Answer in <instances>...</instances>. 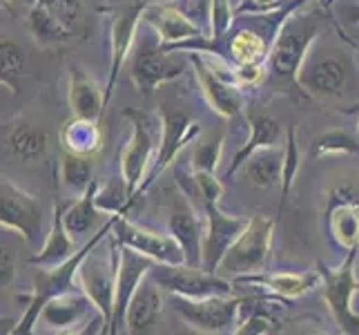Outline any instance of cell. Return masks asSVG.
<instances>
[{"instance_id": "6da1fadb", "label": "cell", "mask_w": 359, "mask_h": 335, "mask_svg": "<svg viewBox=\"0 0 359 335\" xmlns=\"http://www.w3.org/2000/svg\"><path fill=\"white\" fill-rule=\"evenodd\" d=\"M114 219L116 215L109 217L101 228H98L92 237L85 242L76 253L72 257H67L63 264L58 266H36V272H34V291L32 295L22 297L25 302H27V308H25V315L16 322V329L11 335H32L34 333V327L36 322H39V315H41V308L52 300L56 295H63L67 291H74L76 287V272H79V266L83 264V259L88 257L94 248L103 242L105 235L112 232V226H114Z\"/></svg>"}, {"instance_id": "7a4b0ae2", "label": "cell", "mask_w": 359, "mask_h": 335, "mask_svg": "<svg viewBox=\"0 0 359 335\" xmlns=\"http://www.w3.org/2000/svg\"><path fill=\"white\" fill-rule=\"evenodd\" d=\"M324 9L321 11H290L283 20L275 43L268 49L270 54V72L279 83L294 85L297 74H299L304 60L311 52V45L317 41V36L324 32Z\"/></svg>"}, {"instance_id": "3957f363", "label": "cell", "mask_w": 359, "mask_h": 335, "mask_svg": "<svg viewBox=\"0 0 359 335\" xmlns=\"http://www.w3.org/2000/svg\"><path fill=\"white\" fill-rule=\"evenodd\" d=\"M123 117L132 123V136L121 152V179L126 181V197L130 208L132 202L139 197L141 183L145 181L147 172H150L154 141H156L154 130L161 126V119L145 110H134V107H128L123 112Z\"/></svg>"}, {"instance_id": "277c9868", "label": "cell", "mask_w": 359, "mask_h": 335, "mask_svg": "<svg viewBox=\"0 0 359 335\" xmlns=\"http://www.w3.org/2000/svg\"><path fill=\"white\" fill-rule=\"evenodd\" d=\"M272 230H275V221L266 215H255L252 219H248L245 228L226 251L217 270H224L232 277L268 270L266 266L270 257Z\"/></svg>"}, {"instance_id": "5b68a950", "label": "cell", "mask_w": 359, "mask_h": 335, "mask_svg": "<svg viewBox=\"0 0 359 335\" xmlns=\"http://www.w3.org/2000/svg\"><path fill=\"white\" fill-rule=\"evenodd\" d=\"M98 248V246H96ZM94 251L83 259L76 272V284L90 297L96 311L103 317V335L112 322L114 313V295H116V268H118V244H112V253L98 255Z\"/></svg>"}, {"instance_id": "8992f818", "label": "cell", "mask_w": 359, "mask_h": 335, "mask_svg": "<svg viewBox=\"0 0 359 335\" xmlns=\"http://www.w3.org/2000/svg\"><path fill=\"white\" fill-rule=\"evenodd\" d=\"M150 277L161 291H168L170 295L190 297V300H201V297L212 295H232V282L219 277L217 272H208L203 268L179 264H152L147 270Z\"/></svg>"}, {"instance_id": "52a82bcc", "label": "cell", "mask_w": 359, "mask_h": 335, "mask_svg": "<svg viewBox=\"0 0 359 335\" xmlns=\"http://www.w3.org/2000/svg\"><path fill=\"white\" fill-rule=\"evenodd\" d=\"M359 248H351L348 257L337 268H326L324 264L317 266V272L324 282V300L335 315L337 324L351 335H359V315L353 311V295L359 293V282L355 277V257Z\"/></svg>"}, {"instance_id": "ba28073f", "label": "cell", "mask_w": 359, "mask_h": 335, "mask_svg": "<svg viewBox=\"0 0 359 335\" xmlns=\"http://www.w3.org/2000/svg\"><path fill=\"white\" fill-rule=\"evenodd\" d=\"M161 130H163V136H161V147L156 152V159L152 161V168L147 172L145 181L141 183V192H145L150 185L158 179V175H163L168 170V166L179 157V152L185 145L192 143L196 136L201 134V126L194 121V117L190 112H185L183 107H175L165 103L161 107Z\"/></svg>"}, {"instance_id": "9c48e42d", "label": "cell", "mask_w": 359, "mask_h": 335, "mask_svg": "<svg viewBox=\"0 0 359 335\" xmlns=\"http://www.w3.org/2000/svg\"><path fill=\"white\" fill-rule=\"evenodd\" d=\"M109 235H112L118 246H126L130 251L152 259L156 264H168V266L185 264L183 248L170 232H156L150 228L136 226L134 221L126 219L123 215H116Z\"/></svg>"}, {"instance_id": "30bf717a", "label": "cell", "mask_w": 359, "mask_h": 335, "mask_svg": "<svg viewBox=\"0 0 359 335\" xmlns=\"http://www.w3.org/2000/svg\"><path fill=\"white\" fill-rule=\"evenodd\" d=\"M179 54L163 45H143L130 65V77L139 94H152L158 85L181 79L188 67V56Z\"/></svg>"}, {"instance_id": "8fae6325", "label": "cell", "mask_w": 359, "mask_h": 335, "mask_svg": "<svg viewBox=\"0 0 359 335\" xmlns=\"http://www.w3.org/2000/svg\"><path fill=\"white\" fill-rule=\"evenodd\" d=\"M0 228L14 230L29 244L43 230L41 202L5 175H0Z\"/></svg>"}, {"instance_id": "7c38bea8", "label": "cell", "mask_w": 359, "mask_h": 335, "mask_svg": "<svg viewBox=\"0 0 359 335\" xmlns=\"http://www.w3.org/2000/svg\"><path fill=\"white\" fill-rule=\"evenodd\" d=\"M172 304L185 324L203 333H219L230 329L237 322V313L241 308V300L232 295H212L201 297V300L172 295Z\"/></svg>"}, {"instance_id": "4fadbf2b", "label": "cell", "mask_w": 359, "mask_h": 335, "mask_svg": "<svg viewBox=\"0 0 359 335\" xmlns=\"http://www.w3.org/2000/svg\"><path fill=\"white\" fill-rule=\"evenodd\" d=\"M248 219L226 215L219 210V204H205V226L201 237V268L208 272H217L221 259L232 242L245 228Z\"/></svg>"}, {"instance_id": "5bb4252c", "label": "cell", "mask_w": 359, "mask_h": 335, "mask_svg": "<svg viewBox=\"0 0 359 335\" xmlns=\"http://www.w3.org/2000/svg\"><path fill=\"white\" fill-rule=\"evenodd\" d=\"M143 3H134L128 5L126 9H121L118 14L112 18V25H109V58H112V65H109V77H107V85L103 90L105 96V110L109 105L114 96V88L118 81V74L126 65V60L132 52L134 45V36L136 29H139V22L143 20Z\"/></svg>"}, {"instance_id": "9a60e30c", "label": "cell", "mask_w": 359, "mask_h": 335, "mask_svg": "<svg viewBox=\"0 0 359 335\" xmlns=\"http://www.w3.org/2000/svg\"><path fill=\"white\" fill-rule=\"evenodd\" d=\"M168 232L179 242L185 255V264L201 268V237L203 223L196 217V210L190 204L188 195L177 192L168 206Z\"/></svg>"}, {"instance_id": "2e32d148", "label": "cell", "mask_w": 359, "mask_h": 335, "mask_svg": "<svg viewBox=\"0 0 359 335\" xmlns=\"http://www.w3.org/2000/svg\"><path fill=\"white\" fill-rule=\"evenodd\" d=\"M188 60L194 67L196 81H199V88H201V92L205 96L208 105L224 119L237 117L239 112L243 110V94L239 90V85L219 79L217 74L205 65V60L201 56L188 54Z\"/></svg>"}, {"instance_id": "e0dca14e", "label": "cell", "mask_w": 359, "mask_h": 335, "mask_svg": "<svg viewBox=\"0 0 359 335\" xmlns=\"http://www.w3.org/2000/svg\"><path fill=\"white\" fill-rule=\"evenodd\" d=\"M297 83L313 96H339L348 83V67L341 58H308L297 74Z\"/></svg>"}, {"instance_id": "ac0fdd59", "label": "cell", "mask_w": 359, "mask_h": 335, "mask_svg": "<svg viewBox=\"0 0 359 335\" xmlns=\"http://www.w3.org/2000/svg\"><path fill=\"white\" fill-rule=\"evenodd\" d=\"M161 313H163L161 289L145 275L136 284V289L128 302L123 329H128V335H152V331L158 324Z\"/></svg>"}, {"instance_id": "d6986e66", "label": "cell", "mask_w": 359, "mask_h": 335, "mask_svg": "<svg viewBox=\"0 0 359 335\" xmlns=\"http://www.w3.org/2000/svg\"><path fill=\"white\" fill-rule=\"evenodd\" d=\"M96 313L98 311L90 302V297L83 291L74 289L63 295L52 297V300L41 308L39 320L45 322V324L54 331H69V329H79Z\"/></svg>"}, {"instance_id": "ffe728a7", "label": "cell", "mask_w": 359, "mask_h": 335, "mask_svg": "<svg viewBox=\"0 0 359 335\" xmlns=\"http://www.w3.org/2000/svg\"><path fill=\"white\" fill-rule=\"evenodd\" d=\"M143 20L152 25L161 39V45L165 47H177L190 39L203 36L199 25L172 5H145Z\"/></svg>"}, {"instance_id": "44dd1931", "label": "cell", "mask_w": 359, "mask_h": 335, "mask_svg": "<svg viewBox=\"0 0 359 335\" xmlns=\"http://www.w3.org/2000/svg\"><path fill=\"white\" fill-rule=\"evenodd\" d=\"M69 110L76 119H88L103 123L105 96L96 81L83 70L74 67L69 74Z\"/></svg>"}, {"instance_id": "7402d4cb", "label": "cell", "mask_w": 359, "mask_h": 335, "mask_svg": "<svg viewBox=\"0 0 359 335\" xmlns=\"http://www.w3.org/2000/svg\"><path fill=\"white\" fill-rule=\"evenodd\" d=\"M63 210H65V204L56 202L52 226H49V232H47V237H45V242L41 246V251L27 259L32 266H45V268L58 266V264H63L67 257H72L74 253L79 251L76 242H74V237L65 230Z\"/></svg>"}, {"instance_id": "603a6c76", "label": "cell", "mask_w": 359, "mask_h": 335, "mask_svg": "<svg viewBox=\"0 0 359 335\" xmlns=\"http://www.w3.org/2000/svg\"><path fill=\"white\" fill-rule=\"evenodd\" d=\"M321 282L319 272H250V275H237L232 277V284H257V287H264L272 293H277L281 297H299L315 289Z\"/></svg>"}, {"instance_id": "cb8c5ba5", "label": "cell", "mask_w": 359, "mask_h": 335, "mask_svg": "<svg viewBox=\"0 0 359 335\" xmlns=\"http://www.w3.org/2000/svg\"><path fill=\"white\" fill-rule=\"evenodd\" d=\"M328 230L337 246L359 248V204L351 197L332 202L328 208Z\"/></svg>"}, {"instance_id": "d4e9b609", "label": "cell", "mask_w": 359, "mask_h": 335, "mask_svg": "<svg viewBox=\"0 0 359 335\" xmlns=\"http://www.w3.org/2000/svg\"><path fill=\"white\" fill-rule=\"evenodd\" d=\"M60 143H63L67 155L94 157L103 145L101 123L74 117L65 123L63 130H60Z\"/></svg>"}, {"instance_id": "484cf974", "label": "cell", "mask_w": 359, "mask_h": 335, "mask_svg": "<svg viewBox=\"0 0 359 335\" xmlns=\"http://www.w3.org/2000/svg\"><path fill=\"white\" fill-rule=\"evenodd\" d=\"M243 172L259 188H272L281 183L283 170V145L259 147L243 161Z\"/></svg>"}, {"instance_id": "4316f807", "label": "cell", "mask_w": 359, "mask_h": 335, "mask_svg": "<svg viewBox=\"0 0 359 335\" xmlns=\"http://www.w3.org/2000/svg\"><path fill=\"white\" fill-rule=\"evenodd\" d=\"M5 141L11 157L22 161V164H32V161L41 159L47 150V132L27 121H16L9 128Z\"/></svg>"}, {"instance_id": "83f0119b", "label": "cell", "mask_w": 359, "mask_h": 335, "mask_svg": "<svg viewBox=\"0 0 359 335\" xmlns=\"http://www.w3.org/2000/svg\"><path fill=\"white\" fill-rule=\"evenodd\" d=\"M96 192H98V181H92L90 188L85 190L76 202L69 204L63 210V223L65 230L72 235L74 239L76 237H85L90 235V230L96 228L98 217H101V210L96 208Z\"/></svg>"}, {"instance_id": "f1b7e54d", "label": "cell", "mask_w": 359, "mask_h": 335, "mask_svg": "<svg viewBox=\"0 0 359 335\" xmlns=\"http://www.w3.org/2000/svg\"><path fill=\"white\" fill-rule=\"evenodd\" d=\"M250 130H252V136L239 147L237 155L232 157V164L228 168V177H232L234 172H239L241 166H243V161L250 157L255 150H259V147L277 145V139L281 134L279 123L272 117H266V114H255L250 119Z\"/></svg>"}, {"instance_id": "f546056e", "label": "cell", "mask_w": 359, "mask_h": 335, "mask_svg": "<svg viewBox=\"0 0 359 335\" xmlns=\"http://www.w3.org/2000/svg\"><path fill=\"white\" fill-rule=\"evenodd\" d=\"M29 32L34 36V41L39 43L41 47H56V45H63L72 41V34L74 29L63 25L58 18H54L49 14L47 9H43L41 5H32L29 9Z\"/></svg>"}, {"instance_id": "4dcf8cb0", "label": "cell", "mask_w": 359, "mask_h": 335, "mask_svg": "<svg viewBox=\"0 0 359 335\" xmlns=\"http://www.w3.org/2000/svg\"><path fill=\"white\" fill-rule=\"evenodd\" d=\"M228 54L237 65H250V63H264L268 54V43L262 34L252 29H239L234 36H230Z\"/></svg>"}, {"instance_id": "1f68e13d", "label": "cell", "mask_w": 359, "mask_h": 335, "mask_svg": "<svg viewBox=\"0 0 359 335\" xmlns=\"http://www.w3.org/2000/svg\"><path fill=\"white\" fill-rule=\"evenodd\" d=\"M226 132H208L199 134L192 141V172H215L221 164V152H224Z\"/></svg>"}, {"instance_id": "d6a6232c", "label": "cell", "mask_w": 359, "mask_h": 335, "mask_svg": "<svg viewBox=\"0 0 359 335\" xmlns=\"http://www.w3.org/2000/svg\"><path fill=\"white\" fill-rule=\"evenodd\" d=\"M94 164L92 157H79V155H65L63 164H60V179L67 190L74 195H83L94 181Z\"/></svg>"}, {"instance_id": "836d02e7", "label": "cell", "mask_w": 359, "mask_h": 335, "mask_svg": "<svg viewBox=\"0 0 359 335\" xmlns=\"http://www.w3.org/2000/svg\"><path fill=\"white\" fill-rule=\"evenodd\" d=\"M359 152V141L346 130H326L319 134L313 143V157H330V155H355Z\"/></svg>"}, {"instance_id": "e575fe53", "label": "cell", "mask_w": 359, "mask_h": 335, "mask_svg": "<svg viewBox=\"0 0 359 335\" xmlns=\"http://www.w3.org/2000/svg\"><path fill=\"white\" fill-rule=\"evenodd\" d=\"M25 65H27V58H25L20 45H16L14 41H0V83H5L14 94V81L25 72Z\"/></svg>"}, {"instance_id": "d590c367", "label": "cell", "mask_w": 359, "mask_h": 335, "mask_svg": "<svg viewBox=\"0 0 359 335\" xmlns=\"http://www.w3.org/2000/svg\"><path fill=\"white\" fill-rule=\"evenodd\" d=\"M299 147H297V132H294V126L288 128V139H286V145H283V170H281V206L286 202V197L292 188L294 183V177H297V170H299Z\"/></svg>"}, {"instance_id": "8d00e7d4", "label": "cell", "mask_w": 359, "mask_h": 335, "mask_svg": "<svg viewBox=\"0 0 359 335\" xmlns=\"http://www.w3.org/2000/svg\"><path fill=\"white\" fill-rule=\"evenodd\" d=\"M96 208L101 213H109V215H123V210H128V197H126V181L121 177L114 179L107 185V190H101L98 185L96 192Z\"/></svg>"}, {"instance_id": "74e56055", "label": "cell", "mask_w": 359, "mask_h": 335, "mask_svg": "<svg viewBox=\"0 0 359 335\" xmlns=\"http://www.w3.org/2000/svg\"><path fill=\"white\" fill-rule=\"evenodd\" d=\"M36 5L47 9L54 18H58L63 25L74 29V25L79 22L83 14V3L81 0H34Z\"/></svg>"}, {"instance_id": "f35d334b", "label": "cell", "mask_w": 359, "mask_h": 335, "mask_svg": "<svg viewBox=\"0 0 359 335\" xmlns=\"http://www.w3.org/2000/svg\"><path fill=\"white\" fill-rule=\"evenodd\" d=\"M210 39H221L224 34H228V29L232 27V7L230 0H210Z\"/></svg>"}, {"instance_id": "ab89813d", "label": "cell", "mask_w": 359, "mask_h": 335, "mask_svg": "<svg viewBox=\"0 0 359 335\" xmlns=\"http://www.w3.org/2000/svg\"><path fill=\"white\" fill-rule=\"evenodd\" d=\"M192 181H194V188L203 199V204H219L221 202V197H224V183L217 179L215 172L196 170V172H192Z\"/></svg>"}, {"instance_id": "60d3db41", "label": "cell", "mask_w": 359, "mask_h": 335, "mask_svg": "<svg viewBox=\"0 0 359 335\" xmlns=\"http://www.w3.org/2000/svg\"><path fill=\"white\" fill-rule=\"evenodd\" d=\"M16 277V253L7 244H0V291H5Z\"/></svg>"}, {"instance_id": "b9f144b4", "label": "cell", "mask_w": 359, "mask_h": 335, "mask_svg": "<svg viewBox=\"0 0 359 335\" xmlns=\"http://www.w3.org/2000/svg\"><path fill=\"white\" fill-rule=\"evenodd\" d=\"M268 333H270V320L262 315H252L245 317L232 335H268Z\"/></svg>"}, {"instance_id": "7bdbcfd3", "label": "cell", "mask_w": 359, "mask_h": 335, "mask_svg": "<svg viewBox=\"0 0 359 335\" xmlns=\"http://www.w3.org/2000/svg\"><path fill=\"white\" fill-rule=\"evenodd\" d=\"M58 335H103V317L101 313H96L94 317H90L85 324H81L79 329H69V331H60Z\"/></svg>"}, {"instance_id": "ee69618b", "label": "cell", "mask_w": 359, "mask_h": 335, "mask_svg": "<svg viewBox=\"0 0 359 335\" xmlns=\"http://www.w3.org/2000/svg\"><path fill=\"white\" fill-rule=\"evenodd\" d=\"M126 311H128V302L126 300H116L114 302V313H112V322L105 331V335H121L123 322H126Z\"/></svg>"}, {"instance_id": "f6af8a7d", "label": "cell", "mask_w": 359, "mask_h": 335, "mask_svg": "<svg viewBox=\"0 0 359 335\" xmlns=\"http://www.w3.org/2000/svg\"><path fill=\"white\" fill-rule=\"evenodd\" d=\"M16 322L14 317H0V335H11L16 329Z\"/></svg>"}, {"instance_id": "bcb514c9", "label": "cell", "mask_w": 359, "mask_h": 335, "mask_svg": "<svg viewBox=\"0 0 359 335\" xmlns=\"http://www.w3.org/2000/svg\"><path fill=\"white\" fill-rule=\"evenodd\" d=\"M255 3L262 7V9H272L277 5V0H255Z\"/></svg>"}, {"instance_id": "7dc6e473", "label": "cell", "mask_w": 359, "mask_h": 335, "mask_svg": "<svg viewBox=\"0 0 359 335\" xmlns=\"http://www.w3.org/2000/svg\"><path fill=\"white\" fill-rule=\"evenodd\" d=\"M351 14H353V20L359 22V7H353V9H351Z\"/></svg>"}, {"instance_id": "c3c4849f", "label": "cell", "mask_w": 359, "mask_h": 335, "mask_svg": "<svg viewBox=\"0 0 359 335\" xmlns=\"http://www.w3.org/2000/svg\"><path fill=\"white\" fill-rule=\"evenodd\" d=\"M5 3H9V5H16V3H22V0H5ZM25 3H32V5H34V0H25Z\"/></svg>"}, {"instance_id": "681fc988", "label": "cell", "mask_w": 359, "mask_h": 335, "mask_svg": "<svg viewBox=\"0 0 359 335\" xmlns=\"http://www.w3.org/2000/svg\"><path fill=\"white\" fill-rule=\"evenodd\" d=\"M332 3H335V0H324V7H321V9H324V11H328Z\"/></svg>"}, {"instance_id": "f907efd6", "label": "cell", "mask_w": 359, "mask_h": 335, "mask_svg": "<svg viewBox=\"0 0 359 335\" xmlns=\"http://www.w3.org/2000/svg\"><path fill=\"white\" fill-rule=\"evenodd\" d=\"M177 335H199V333H196V331L192 329V331H181V333H177Z\"/></svg>"}, {"instance_id": "816d5d0a", "label": "cell", "mask_w": 359, "mask_h": 335, "mask_svg": "<svg viewBox=\"0 0 359 335\" xmlns=\"http://www.w3.org/2000/svg\"><path fill=\"white\" fill-rule=\"evenodd\" d=\"M3 90H9V88H7L5 83H0V92H3ZM9 92H11V90H9ZM11 94H14V92H11Z\"/></svg>"}, {"instance_id": "f5cc1de1", "label": "cell", "mask_w": 359, "mask_h": 335, "mask_svg": "<svg viewBox=\"0 0 359 335\" xmlns=\"http://www.w3.org/2000/svg\"><path fill=\"white\" fill-rule=\"evenodd\" d=\"M357 130H359V112H357Z\"/></svg>"}]
</instances>
